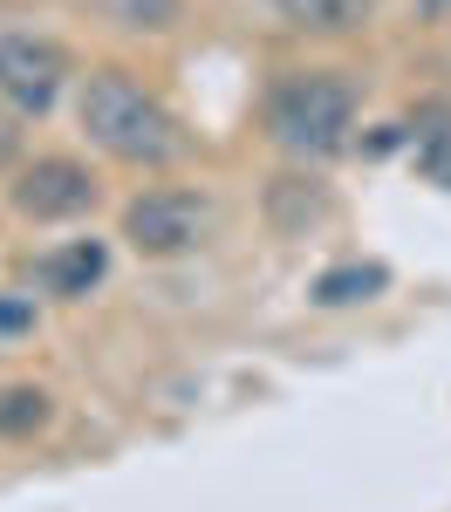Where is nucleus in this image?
Listing matches in <instances>:
<instances>
[{"mask_svg":"<svg viewBox=\"0 0 451 512\" xmlns=\"http://www.w3.org/2000/svg\"><path fill=\"white\" fill-rule=\"evenodd\" d=\"M48 417H55L48 390H35V383H7L0 390V437H35V431H48Z\"/></svg>","mask_w":451,"mask_h":512,"instance_id":"obj_10","label":"nucleus"},{"mask_svg":"<svg viewBox=\"0 0 451 512\" xmlns=\"http://www.w3.org/2000/svg\"><path fill=\"white\" fill-rule=\"evenodd\" d=\"M41 274H48V287H55V294L82 301L96 280L110 274V253H103V239H69L62 253H48V267H41Z\"/></svg>","mask_w":451,"mask_h":512,"instance_id":"obj_8","label":"nucleus"},{"mask_svg":"<svg viewBox=\"0 0 451 512\" xmlns=\"http://www.w3.org/2000/svg\"><path fill=\"white\" fill-rule=\"evenodd\" d=\"M322 219H328V185L294 178V171H281V178L267 185V226H274V233H308V226H322Z\"/></svg>","mask_w":451,"mask_h":512,"instance_id":"obj_6","label":"nucleus"},{"mask_svg":"<svg viewBox=\"0 0 451 512\" xmlns=\"http://www.w3.org/2000/svg\"><path fill=\"white\" fill-rule=\"evenodd\" d=\"M96 205V178L82 171L76 158H35L21 178H14V212L21 219H82Z\"/></svg>","mask_w":451,"mask_h":512,"instance_id":"obj_5","label":"nucleus"},{"mask_svg":"<svg viewBox=\"0 0 451 512\" xmlns=\"http://www.w3.org/2000/svg\"><path fill=\"white\" fill-rule=\"evenodd\" d=\"M294 35H356L369 21V0H267Z\"/></svg>","mask_w":451,"mask_h":512,"instance_id":"obj_7","label":"nucleus"},{"mask_svg":"<svg viewBox=\"0 0 451 512\" xmlns=\"http://www.w3.org/2000/svg\"><path fill=\"white\" fill-rule=\"evenodd\" d=\"M89 7L123 35H171L185 21V0H89Z\"/></svg>","mask_w":451,"mask_h":512,"instance_id":"obj_9","label":"nucleus"},{"mask_svg":"<svg viewBox=\"0 0 451 512\" xmlns=\"http://www.w3.org/2000/svg\"><path fill=\"white\" fill-rule=\"evenodd\" d=\"M62 76H69L62 41L0 21V96H7L14 110H35V117H41V110L62 96Z\"/></svg>","mask_w":451,"mask_h":512,"instance_id":"obj_4","label":"nucleus"},{"mask_svg":"<svg viewBox=\"0 0 451 512\" xmlns=\"http://www.w3.org/2000/svg\"><path fill=\"white\" fill-rule=\"evenodd\" d=\"M35 328V301H0V335H21Z\"/></svg>","mask_w":451,"mask_h":512,"instance_id":"obj_12","label":"nucleus"},{"mask_svg":"<svg viewBox=\"0 0 451 512\" xmlns=\"http://www.w3.org/2000/svg\"><path fill=\"white\" fill-rule=\"evenodd\" d=\"M267 130L274 144L294 151V158H335L356 130V89L342 76H322V69H301V76L274 82L267 96Z\"/></svg>","mask_w":451,"mask_h":512,"instance_id":"obj_2","label":"nucleus"},{"mask_svg":"<svg viewBox=\"0 0 451 512\" xmlns=\"http://www.w3.org/2000/svg\"><path fill=\"white\" fill-rule=\"evenodd\" d=\"M76 117H82V130H89V144H96L103 158H117V164L158 171V164H178L192 151V137L178 130V117L164 110L151 89H137L123 69H96V76L82 82Z\"/></svg>","mask_w":451,"mask_h":512,"instance_id":"obj_1","label":"nucleus"},{"mask_svg":"<svg viewBox=\"0 0 451 512\" xmlns=\"http://www.w3.org/2000/svg\"><path fill=\"white\" fill-rule=\"evenodd\" d=\"M390 287V274L369 260V267H328L322 280H315V301L322 308H349V301H369V294H383Z\"/></svg>","mask_w":451,"mask_h":512,"instance_id":"obj_11","label":"nucleus"},{"mask_svg":"<svg viewBox=\"0 0 451 512\" xmlns=\"http://www.w3.org/2000/svg\"><path fill=\"white\" fill-rule=\"evenodd\" d=\"M205 233H212V198L185 192V185H158L123 205V239L144 260H178V253L205 246Z\"/></svg>","mask_w":451,"mask_h":512,"instance_id":"obj_3","label":"nucleus"}]
</instances>
